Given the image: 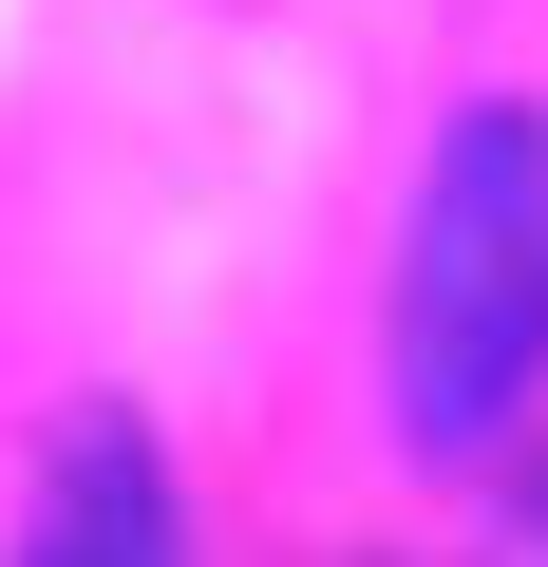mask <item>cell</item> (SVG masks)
Masks as SVG:
<instances>
[{
  "instance_id": "6da1fadb",
  "label": "cell",
  "mask_w": 548,
  "mask_h": 567,
  "mask_svg": "<svg viewBox=\"0 0 548 567\" xmlns=\"http://www.w3.org/2000/svg\"><path fill=\"white\" fill-rule=\"evenodd\" d=\"M548 379V114L492 95L435 133L416 227H397V435L473 454Z\"/></svg>"
},
{
  "instance_id": "3957f363",
  "label": "cell",
  "mask_w": 548,
  "mask_h": 567,
  "mask_svg": "<svg viewBox=\"0 0 548 567\" xmlns=\"http://www.w3.org/2000/svg\"><path fill=\"white\" fill-rule=\"evenodd\" d=\"M510 567H548V473H529V492H510Z\"/></svg>"
},
{
  "instance_id": "7a4b0ae2",
  "label": "cell",
  "mask_w": 548,
  "mask_h": 567,
  "mask_svg": "<svg viewBox=\"0 0 548 567\" xmlns=\"http://www.w3.org/2000/svg\"><path fill=\"white\" fill-rule=\"evenodd\" d=\"M20 567H170V454H152L133 416H76V435H58V473H39Z\"/></svg>"
}]
</instances>
